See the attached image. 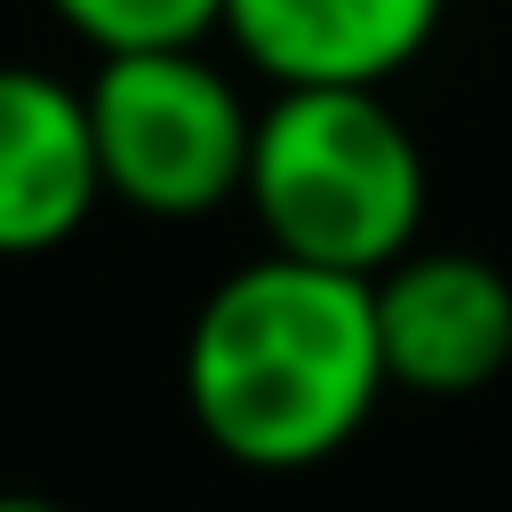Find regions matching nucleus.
<instances>
[{
    "label": "nucleus",
    "instance_id": "nucleus-4",
    "mask_svg": "<svg viewBox=\"0 0 512 512\" xmlns=\"http://www.w3.org/2000/svg\"><path fill=\"white\" fill-rule=\"evenodd\" d=\"M376 288L384 376L416 400H464L512 360V280L472 248H408Z\"/></svg>",
    "mask_w": 512,
    "mask_h": 512
},
{
    "label": "nucleus",
    "instance_id": "nucleus-3",
    "mask_svg": "<svg viewBox=\"0 0 512 512\" xmlns=\"http://www.w3.org/2000/svg\"><path fill=\"white\" fill-rule=\"evenodd\" d=\"M88 128H96L104 200H120V208H136L152 224L216 216L248 184L256 112L232 88V72L216 56H200V48L96 56Z\"/></svg>",
    "mask_w": 512,
    "mask_h": 512
},
{
    "label": "nucleus",
    "instance_id": "nucleus-1",
    "mask_svg": "<svg viewBox=\"0 0 512 512\" xmlns=\"http://www.w3.org/2000/svg\"><path fill=\"white\" fill-rule=\"evenodd\" d=\"M392 392L376 288L296 256L232 264L184 328V408L224 464L312 472L360 440Z\"/></svg>",
    "mask_w": 512,
    "mask_h": 512
},
{
    "label": "nucleus",
    "instance_id": "nucleus-5",
    "mask_svg": "<svg viewBox=\"0 0 512 512\" xmlns=\"http://www.w3.org/2000/svg\"><path fill=\"white\" fill-rule=\"evenodd\" d=\"M448 0H224V40L272 88H384L400 80Z\"/></svg>",
    "mask_w": 512,
    "mask_h": 512
},
{
    "label": "nucleus",
    "instance_id": "nucleus-7",
    "mask_svg": "<svg viewBox=\"0 0 512 512\" xmlns=\"http://www.w3.org/2000/svg\"><path fill=\"white\" fill-rule=\"evenodd\" d=\"M48 16L96 56L200 48L208 32H224V0H48Z\"/></svg>",
    "mask_w": 512,
    "mask_h": 512
},
{
    "label": "nucleus",
    "instance_id": "nucleus-8",
    "mask_svg": "<svg viewBox=\"0 0 512 512\" xmlns=\"http://www.w3.org/2000/svg\"><path fill=\"white\" fill-rule=\"evenodd\" d=\"M0 512H64L56 496H32V488H0Z\"/></svg>",
    "mask_w": 512,
    "mask_h": 512
},
{
    "label": "nucleus",
    "instance_id": "nucleus-2",
    "mask_svg": "<svg viewBox=\"0 0 512 512\" xmlns=\"http://www.w3.org/2000/svg\"><path fill=\"white\" fill-rule=\"evenodd\" d=\"M272 256L376 280L424 232V144L384 88H280L248 136V184Z\"/></svg>",
    "mask_w": 512,
    "mask_h": 512
},
{
    "label": "nucleus",
    "instance_id": "nucleus-6",
    "mask_svg": "<svg viewBox=\"0 0 512 512\" xmlns=\"http://www.w3.org/2000/svg\"><path fill=\"white\" fill-rule=\"evenodd\" d=\"M104 200L88 88L0 64V256H48L64 248Z\"/></svg>",
    "mask_w": 512,
    "mask_h": 512
}]
</instances>
